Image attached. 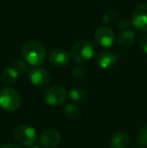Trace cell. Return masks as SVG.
I'll use <instances>...</instances> for the list:
<instances>
[{"instance_id": "ffe728a7", "label": "cell", "mask_w": 147, "mask_h": 148, "mask_svg": "<svg viewBox=\"0 0 147 148\" xmlns=\"http://www.w3.org/2000/svg\"><path fill=\"white\" fill-rule=\"evenodd\" d=\"M72 74H73V76L76 79H82L83 77L86 75V71H85V69L82 68V66H75Z\"/></svg>"}, {"instance_id": "8992f818", "label": "cell", "mask_w": 147, "mask_h": 148, "mask_svg": "<svg viewBox=\"0 0 147 148\" xmlns=\"http://www.w3.org/2000/svg\"><path fill=\"white\" fill-rule=\"evenodd\" d=\"M95 40L99 45L109 49L115 42V33L110 27L107 26H99L94 33Z\"/></svg>"}, {"instance_id": "d4e9b609", "label": "cell", "mask_w": 147, "mask_h": 148, "mask_svg": "<svg viewBox=\"0 0 147 148\" xmlns=\"http://www.w3.org/2000/svg\"><path fill=\"white\" fill-rule=\"evenodd\" d=\"M0 83H1V80H0Z\"/></svg>"}, {"instance_id": "9c48e42d", "label": "cell", "mask_w": 147, "mask_h": 148, "mask_svg": "<svg viewBox=\"0 0 147 148\" xmlns=\"http://www.w3.org/2000/svg\"><path fill=\"white\" fill-rule=\"evenodd\" d=\"M28 78L32 85L43 88L49 83V75L44 69L34 68L28 72Z\"/></svg>"}, {"instance_id": "cb8c5ba5", "label": "cell", "mask_w": 147, "mask_h": 148, "mask_svg": "<svg viewBox=\"0 0 147 148\" xmlns=\"http://www.w3.org/2000/svg\"><path fill=\"white\" fill-rule=\"evenodd\" d=\"M32 148H42V146H32Z\"/></svg>"}, {"instance_id": "ac0fdd59", "label": "cell", "mask_w": 147, "mask_h": 148, "mask_svg": "<svg viewBox=\"0 0 147 148\" xmlns=\"http://www.w3.org/2000/svg\"><path fill=\"white\" fill-rule=\"evenodd\" d=\"M136 141L141 146H147V127H143L138 131L136 135Z\"/></svg>"}, {"instance_id": "ba28073f", "label": "cell", "mask_w": 147, "mask_h": 148, "mask_svg": "<svg viewBox=\"0 0 147 148\" xmlns=\"http://www.w3.org/2000/svg\"><path fill=\"white\" fill-rule=\"evenodd\" d=\"M61 141V134L55 129H45L39 135V143L43 148H55Z\"/></svg>"}, {"instance_id": "52a82bcc", "label": "cell", "mask_w": 147, "mask_h": 148, "mask_svg": "<svg viewBox=\"0 0 147 148\" xmlns=\"http://www.w3.org/2000/svg\"><path fill=\"white\" fill-rule=\"evenodd\" d=\"M131 23L137 30L147 31V3H142L136 7L132 14Z\"/></svg>"}, {"instance_id": "9a60e30c", "label": "cell", "mask_w": 147, "mask_h": 148, "mask_svg": "<svg viewBox=\"0 0 147 148\" xmlns=\"http://www.w3.org/2000/svg\"><path fill=\"white\" fill-rule=\"evenodd\" d=\"M69 96L73 101L78 103H83L88 99V94L82 88H74L70 91Z\"/></svg>"}, {"instance_id": "44dd1931", "label": "cell", "mask_w": 147, "mask_h": 148, "mask_svg": "<svg viewBox=\"0 0 147 148\" xmlns=\"http://www.w3.org/2000/svg\"><path fill=\"white\" fill-rule=\"evenodd\" d=\"M131 20L127 19V18H123V19H119L117 21V26L119 28H121V29H128V27H129L130 25H131Z\"/></svg>"}, {"instance_id": "3957f363", "label": "cell", "mask_w": 147, "mask_h": 148, "mask_svg": "<svg viewBox=\"0 0 147 148\" xmlns=\"http://www.w3.org/2000/svg\"><path fill=\"white\" fill-rule=\"evenodd\" d=\"M95 51V45L92 41L88 39H81L72 47L71 53L73 59L77 62H85L92 59Z\"/></svg>"}, {"instance_id": "7a4b0ae2", "label": "cell", "mask_w": 147, "mask_h": 148, "mask_svg": "<svg viewBox=\"0 0 147 148\" xmlns=\"http://www.w3.org/2000/svg\"><path fill=\"white\" fill-rule=\"evenodd\" d=\"M21 99L15 89L6 87L0 91V107L6 112H15L19 109Z\"/></svg>"}, {"instance_id": "4fadbf2b", "label": "cell", "mask_w": 147, "mask_h": 148, "mask_svg": "<svg viewBox=\"0 0 147 148\" xmlns=\"http://www.w3.org/2000/svg\"><path fill=\"white\" fill-rule=\"evenodd\" d=\"M136 39V34L134 31L126 29L123 30L122 32L119 33L118 35V43H119L121 47H130L134 42H135Z\"/></svg>"}, {"instance_id": "603a6c76", "label": "cell", "mask_w": 147, "mask_h": 148, "mask_svg": "<svg viewBox=\"0 0 147 148\" xmlns=\"http://www.w3.org/2000/svg\"><path fill=\"white\" fill-rule=\"evenodd\" d=\"M0 148H22L20 147L19 145H16V144H11V143H9V144H4L2 145Z\"/></svg>"}, {"instance_id": "277c9868", "label": "cell", "mask_w": 147, "mask_h": 148, "mask_svg": "<svg viewBox=\"0 0 147 148\" xmlns=\"http://www.w3.org/2000/svg\"><path fill=\"white\" fill-rule=\"evenodd\" d=\"M13 137L16 142L21 146L31 147L34 145L37 139V134L34 128L26 124H20L14 129Z\"/></svg>"}, {"instance_id": "5b68a950", "label": "cell", "mask_w": 147, "mask_h": 148, "mask_svg": "<svg viewBox=\"0 0 147 148\" xmlns=\"http://www.w3.org/2000/svg\"><path fill=\"white\" fill-rule=\"evenodd\" d=\"M67 98V91L63 86H53L49 88L44 93V101L47 105L59 106L65 102Z\"/></svg>"}, {"instance_id": "5bb4252c", "label": "cell", "mask_w": 147, "mask_h": 148, "mask_svg": "<svg viewBox=\"0 0 147 148\" xmlns=\"http://www.w3.org/2000/svg\"><path fill=\"white\" fill-rule=\"evenodd\" d=\"M18 72L12 66H6L2 72V80L6 85H13L18 79Z\"/></svg>"}, {"instance_id": "8fae6325", "label": "cell", "mask_w": 147, "mask_h": 148, "mask_svg": "<svg viewBox=\"0 0 147 148\" xmlns=\"http://www.w3.org/2000/svg\"><path fill=\"white\" fill-rule=\"evenodd\" d=\"M118 59H119V57L115 53L103 51L97 56L96 62L99 68L103 69V70H107V69H110L111 66H113Z\"/></svg>"}, {"instance_id": "7c38bea8", "label": "cell", "mask_w": 147, "mask_h": 148, "mask_svg": "<svg viewBox=\"0 0 147 148\" xmlns=\"http://www.w3.org/2000/svg\"><path fill=\"white\" fill-rule=\"evenodd\" d=\"M130 143V137L126 132H116L110 139L111 148H127Z\"/></svg>"}, {"instance_id": "e0dca14e", "label": "cell", "mask_w": 147, "mask_h": 148, "mask_svg": "<svg viewBox=\"0 0 147 148\" xmlns=\"http://www.w3.org/2000/svg\"><path fill=\"white\" fill-rule=\"evenodd\" d=\"M118 18V11L115 9H110L108 11H106L102 16V20L104 21V23L111 24L113 22H115Z\"/></svg>"}, {"instance_id": "30bf717a", "label": "cell", "mask_w": 147, "mask_h": 148, "mask_svg": "<svg viewBox=\"0 0 147 148\" xmlns=\"http://www.w3.org/2000/svg\"><path fill=\"white\" fill-rule=\"evenodd\" d=\"M49 60L55 68H64V66H68V64L70 62V57L67 51L55 49L53 51H51L49 56Z\"/></svg>"}, {"instance_id": "6da1fadb", "label": "cell", "mask_w": 147, "mask_h": 148, "mask_svg": "<svg viewBox=\"0 0 147 148\" xmlns=\"http://www.w3.org/2000/svg\"><path fill=\"white\" fill-rule=\"evenodd\" d=\"M21 53L26 62L31 66H38L42 64L46 56L43 45L36 39H29L23 43Z\"/></svg>"}, {"instance_id": "2e32d148", "label": "cell", "mask_w": 147, "mask_h": 148, "mask_svg": "<svg viewBox=\"0 0 147 148\" xmlns=\"http://www.w3.org/2000/svg\"><path fill=\"white\" fill-rule=\"evenodd\" d=\"M65 112L66 115L68 116V118H70L71 120H78L81 117V111L79 109V107L75 104H68L65 107Z\"/></svg>"}, {"instance_id": "7402d4cb", "label": "cell", "mask_w": 147, "mask_h": 148, "mask_svg": "<svg viewBox=\"0 0 147 148\" xmlns=\"http://www.w3.org/2000/svg\"><path fill=\"white\" fill-rule=\"evenodd\" d=\"M139 47L147 55V33L141 35L139 38Z\"/></svg>"}, {"instance_id": "d6986e66", "label": "cell", "mask_w": 147, "mask_h": 148, "mask_svg": "<svg viewBox=\"0 0 147 148\" xmlns=\"http://www.w3.org/2000/svg\"><path fill=\"white\" fill-rule=\"evenodd\" d=\"M12 66L17 71L18 74H22V73H25L26 71H27V66H26L25 62L20 59L14 60L13 64H12Z\"/></svg>"}]
</instances>
